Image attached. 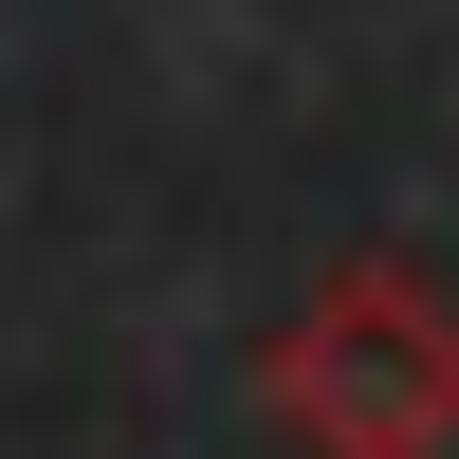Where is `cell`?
I'll list each match as a JSON object with an SVG mask.
<instances>
[{"mask_svg": "<svg viewBox=\"0 0 459 459\" xmlns=\"http://www.w3.org/2000/svg\"><path fill=\"white\" fill-rule=\"evenodd\" d=\"M276 459H459V294L423 257H331L257 331Z\"/></svg>", "mask_w": 459, "mask_h": 459, "instance_id": "6da1fadb", "label": "cell"}]
</instances>
